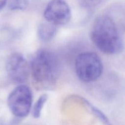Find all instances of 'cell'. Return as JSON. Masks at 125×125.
<instances>
[{
  "label": "cell",
  "mask_w": 125,
  "mask_h": 125,
  "mask_svg": "<svg viewBox=\"0 0 125 125\" xmlns=\"http://www.w3.org/2000/svg\"><path fill=\"white\" fill-rule=\"evenodd\" d=\"M61 66L57 56L46 50H38L32 57L31 71L35 84L42 89H49L56 84Z\"/></svg>",
  "instance_id": "1"
},
{
  "label": "cell",
  "mask_w": 125,
  "mask_h": 125,
  "mask_svg": "<svg viewBox=\"0 0 125 125\" xmlns=\"http://www.w3.org/2000/svg\"><path fill=\"white\" fill-rule=\"evenodd\" d=\"M91 38L98 50L106 54L119 53L123 48L116 25L107 16H100L96 19L92 27Z\"/></svg>",
  "instance_id": "2"
},
{
  "label": "cell",
  "mask_w": 125,
  "mask_h": 125,
  "mask_svg": "<svg viewBox=\"0 0 125 125\" xmlns=\"http://www.w3.org/2000/svg\"><path fill=\"white\" fill-rule=\"evenodd\" d=\"M75 68L78 78L85 83L95 81L103 72L100 57L93 52H85L78 55L76 59Z\"/></svg>",
  "instance_id": "3"
},
{
  "label": "cell",
  "mask_w": 125,
  "mask_h": 125,
  "mask_svg": "<svg viewBox=\"0 0 125 125\" xmlns=\"http://www.w3.org/2000/svg\"><path fill=\"white\" fill-rule=\"evenodd\" d=\"M7 104L15 116L19 118L26 117L32 105V93L25 85H20L9 94Z\"/></svg>",
  "instance_id": "4"
},
{
  "label": "cell",
  "mask_w": 125,
  "mask_h": 125,
  "mask_svg": "<svg viewBox=\"0 0 125 125\" xmlns=\"http://www.w3.org/2000/svg\"><path fill=\"white\" fill-rule=\"evenodd\" d=\"M44 15L47 22L56 26L64 25L71 18V9L64 0H51L47 5Z\"/></svg>",
  "instance_id": "5"
},
{
  "label": "cell",
  "mask_w": 125,
  "mask_h": 125,
  "mask_svg": "<svg viewBox=\"0 0 125 125\" xmlns=\"http://www.w3.org/2000/svg\"><path fill=\"white\" fill-rule=\"evenodd\" d=\"M6 72L13 81L21 83L29 76V66L24 56L20 53L12 54L6 62Z\"/></svg>",
  "instance_id": "6"
},
{
  "label": "cell",
  "mask_w": 125,
  "mask_h": 125,
  "mask_svg": "<svg viewBox=\"0 0 125 125\" xmlns=\"http://www.w3.org/2000/svg\"><path fill=\"white\" fill-rule=\"evenodd\" d=\"M56 33V26L49 22L41 24L38 29V36L43 41H49L52 39Z\"/></svg>",
  "instance_id": "7"
},
{
  "label": "cell",
  "mask_w": 125,
  "mask_h": 125,
  "mask_svg": "<svg viewBox=\"0 0 125 125\" xmlns=\"http://www.w3.org/2000/svg\"><path fill=\"white\" fill-rule=\"evenodd\" d=\"M48 100V96L47 94H43L37 100L36 103L34 104L33 109V116L34 118H37L40 117L41 114L42 110L44 107V104Z\"/></svg>",
  "instance_id": "8"
},
{
  "label": "cell",
  "mask_w": 125,
  "mask_h": 125,
  "mask_svg": "<svg viewBox=\"0 0 125 125\" xmlns=\"http://www.w3.org/2000/svg\"><path fill=\"white\" fill-rule=\"evenodd\" d=\"M85 102L87 103V104H88V106H89L90 109L91 110V111L93 112V113L105 125H112L111 123H110V120H109V118L102 113L100 111H99L98 109H97L96 107H94V106H92L91 104H89V103H88V101H85Z\"/></svg>",
  "instance_id": "9"
},
{
  "label": "cell",
  "mask_w": 125,
  "mask_h": 125,
  "mask_svg": "<svg viewBox=\"0 0 125 125\" xmlns=\"http://www.w3.org/2000/svg\"><path fill=\"white\" fill-rule=\"evenodd\" d=\"M28 3V0H9V6L12 10H24Z\"/></svg>",
  "instance_id": "10"
},
{
  "label": "cell",
  "mask_w": 125,
  "mask_h": 125,
  "mask_svg": "<svg viewBox=\"0 0 125 125\" xmlns=\"http://www.w3.org/2000/svg\"><path fill=\"white\" fill-rule=\"evenodd\" d=\"M102 0H79V2L83 7L91 9L98 6Z\"/></svg>",
  "instance_id": "11"
},
{
  "label": "cell",
  "mask_w": 125,
  "mask_h": 125,
  "mask_svg": "<svg viewBox=\"0 0 125 125\" xmlns=\"http://www.w3.org/2000/svg\"><path fill=\"white\" fill-rule=\"evenodd\" d=\"M7 3V0H0V10L5 6Z\"/></svg>",
  "instance_id": "12"
}]
</instances>
